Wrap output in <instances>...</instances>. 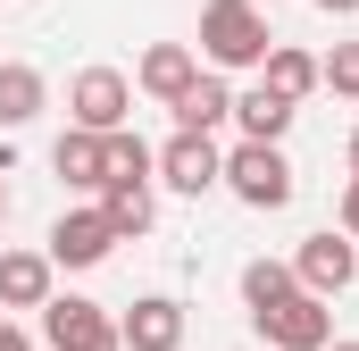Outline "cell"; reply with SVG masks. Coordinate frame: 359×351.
Listing matches in <instances>:
<instances>
[{"label": "cell", "mask_w": 359, "mask_h": 351, "mask_svg": "<svg viewBox=\"0 0 359 351\" xmlns=\"http://www.w3.org/2000/svg\"><path fill=\"white\" fill-rule=\"evenodd\" d=\"M276 34H268V8L259 0H209L201 8V59L217 67V76H234V67H268Z\"/></svg>", "instance_id": "1"}, {"label": "cell", "mask_w": 359, "mask_h": 351, "mask_svg": "<svg viewBox=\"0 0 359 351\" xmlns=\"http://www.w3.org/2000/svg\"><path fill=\"white\" fill-rule=\"evenodd\" d=\"M226 192H234L243 209H284V201H292V159H284L276 143H234V151H226Z\"/></svg>", "instance_id": "2"}, {"label": "cell", "mask_w": 359, "mask_h": 351, "mask_svg": "<svg viewBox=\"0 0 359 351\" xmlns=\"http://www.w3.org/2000/svg\"><path fill=\"white\" fill-rule=\"evenodd\" d=\"M42 343L50 351H126L117 343V318L100 301H84V293H50L42 301Z\"/></svg>", "instance_id": "3"}, {"label": "cell", "mask_w": 359, "mask_h": 351, "mask_svg": "<svg viewBox=\"0 0 359 351\" xmlns=\"http://www.w3.org/2000/svg\"><path fill=\"white\" fill-rule=\"evenodd\" d=\"M67 117H76V134H126L134 84H126L117 67H84V76L67 84Z\"/></svg>", "instance_id": "4"}, {"label": "cell", "mask_w": 359, "mask_h": 351, "mask_svg": "<svg viewBox=\"0 0 359 351\" xmlns=\"http://www.w3.org/2000/svg\"><path fill=\"white\" fill-rule=\"evenodd\" d=\"M151 176H159V184H176L184 201H201V192H217V184H226V151H217L209 134H168V143L151 151Z\"/></svg>", "instance_id": "5"}, {"label": "cell", "mask_w": 359, "mask_h": 351, "mask_svg": "<svg viewBox=\"0 0 359 351\" xmlns=\"http://www.w3.org/2000/svg\"><path fill=\"white\" fill-rule=\"evenodd\" d=\"M292 284L301 293H318V301H334L343 284H359V243L351 234H301V251H292Z\"/></svg>", "instance_id": "6"}, {"label": "cell", "mask_w": 359, "mask_h": 351, "mask_svg": "<svg viewBox=\"0 0 359 351\" xmlns=\"http://www.w3.org/2000/svg\"><path fill=\"white\" fill-rule=\"evenodd\" d=\"M251 326H259V343H268V351H326V343H334V310H326L318 293L276 301L268 318H251Z\"/></svg>", "instance_id": "7"}, {"label": "cell", "mask_w": 359, "mask_h": 351, "mask_svg": "<svg viewBox=\"0 0 359 351\" xmlns=\"http://www.w3.org/2000/svg\"><path fill=\"white\" fill-rule=\"evenodd\" d=\"M109 251H117V234H109L100 209H59L50 234H42V260H50V267H100Z\"/></svg>", "instance_id": "8"}, {"label": "cell", "mask_w": 359, "mask_h": 351, "mask_svg": "<svg viewBox=\"0 0 359 351\" xmlns=\"http://www.w3.org/2000/svg\"><path fill=\"white\" fill-rule=\"evenodd\" d=\"M117 343H126V351H184V301L142 293V301L117 318Z\"/></svg>", "instance_id": "9"}, {"label": "cell", "mask_w": 359, "mask_h": 351, "mask_svg": "<svg viewBox=\"0 0 359 351\" xmlns=\"http://www.w3.org/2000/svg\"><path fill=\"white\" fill-rule=\"evenodd\" d=\"M134 84L151 92V100H159V109H176L184 92L201 84V59H192V51H184V42H151V51H142V67H134Z\"/></svg>", "instance_id": "10"}, {"label": "cell", "mask_w": 359, "mask_h": 351, "mask_svg": "<svg viewBox=\"0 0 359 351\" xmlns=\"http://www.w3.org/2000/svg\"><path fill=\"white\" fill-rule=\"evenodd\" d=\"M50 276H59V267L42 260V251H0V318H8V310H34V318H42Z\"/></svg>", "instance_id": "11"}, {"label": "cell", "mask_w": 359, "mask_h": 351, "mask_svg": "<svg viewBox=\"0 0 359 351\" xmlns=\"http://www.w3.org/2000/svg\"><path fill=\"white\" fill-rule=\"evenodd\" d=\"M42 100H50L42 67H25V59H0V126H8V134H17V126H34V117H42Z\"/></svg>", "instance_id": "12"}, {"label": "cell", "mask_w": 359, "mask_h": 351, "mask_svg": "<svg viewBox=\"0 0 359 351\" xmlns=\"http://www.w3.org/2000/svg\"><path fill=\"white\" fill-rule=\"evenodd\" d=\"M292 100H276L268 84H251V92H234V126H243V143H284L292 134Z\"/></svg>", "instance_id": "13"}, {"label": "cell", "mask_w": 359, "mask_h": 351, "mask_svg": "<svg viewBox=\"0 0 359 351\" xmlns=\"http://www.w3.org/2000/svg\"><path fill=\"white\" fill-rule=\"evenodd\" d=\"M100 218H109V234L126 243V234H151V218H159V201H151V184H100V201H92Z\"/></svg>", "instance_id": "14"}, {"label": "cell", "mask_w": 359, "mask_h": 351, "mask_svg": "<svg viewBox=\"0 0 359 351\" xmlns=\"http://www.w3.org/2000/svg\"><path fill=\"white\" fill-rule=\"evenodd\" d=\"M234 117V92H226V76H201V84L176 100V134H217Z\"/></svg>", "instance_id": "15"}, {"label": "cell", "mask_w": 359, "mask_h": 351, "mask_svg": "<svg viewBox=\"0 0 359 351\" xmlns=\"http://www.w3.org/2000/svg\"><path fill=\"white\" fill-rule=\"evenodd\" d=\"M259 84H268L276 100H292V109H301V100L318 92V59H309V51H292V42H276L268 67H259Z\"/></svg>", "instance_id": "16"}, {"label": "cell", "mask_w": 359, "mask_h": 351, "mask_svg": "<svg viewBox=\"0 0 359 351\" xmlns=\"http://www.w3.org/2000/svg\"><path fill=\"white\" fill-rule=\"evenodd\" d=\"M50 168H59V184H76V192H100V134H76V126H67V134H59V143H50Z\"/></svg>", "instance_id": "17"}, {"label": "cell", "mask_w": 359, "mask_h": 351, "mask_svg": "<svg viewBox=\"0 0 359 351\" xmlns=\"http://www.w3.org/2000/svg\"><path fill=\"white\" fill-rule=\"evenodd\" d=\"M292 293H301V284H292V260H251L243 267V310H251V318H268L276 301H292Z\"/></svg>", "instance_id": "18"}, {"label": "cell", "mask_w": 359, "mask_h": 351, "mask_svg": "<svg viewBox=\"0 0 359 351\" xmlns=\"http://www.w3.org/2000/svg\"><path fill=\"white\" fill-rule=\"evenodd\" d=\"M100 184H151V143L142 134H100Z\"/></svg>", "instance_id": "19"}, {"label": "cell", "mask_w": 359, "mask_h": 351, "mask_svg": "<svg viewBox=\"0 0 359 351\" xmlns=\"http://www.w3.org/2000/svg\"><path fill=\"white\" fill-rule=\"evenodd\" d=\"M318 84L343 92V100H359V42H334V51L318 59Z\"/></svg>", "instance_id": "20"}, {"label": "cell", "mask_w": 359, "mask_h": 351, "mask_svg": "<svg viewBox=\"0 0 359 351\" xmlns=\"http://www.w3.org/2000/svg\"><path fill=\"white\" fill-rule=\"evenodd\" d=\"M334 234H351V243H359V176L343 184V209H334Z\"/></svg>", "instance_id": "21"}, {"label": "cell", "mask_w": 359, "mask_h": 351, "mask_svg": "<svg viewBox=\"0 0 359 351\" xmlns=\"http://www.w3.org/2000/svg\"><path fill=\"white\" fill-rule=\"evenodd\" d=\"M0 351H34V335H25L17 318H0Z\"/></svg>", "instance_id": "22"}, {"label": "cell", "mask_w": 359, "mask_h": 351, "mask_svg": "<svg viewBox=\"0 0 359 351\" xmlns=\"http://www.w3.org/2000/svg\"><path fill=\"white\" fill-rule=\"evenodd\" d=\"M309 8H326V17H359V0H309Z\"/></svg>", "instance_id": "23"}, {"label": "cell", "mask_w": 359, "mask_h": 351, "mask_svg": "<svg viewBox=\"0 0 359 351\" xmlns=\"http://www.w3.org/2000/svg\"><path fill=\"white\" fill-rule=\"evenodd\" d=\"M0 226H8V151H0Z\"/></svg>", "instance_id": "24"}, {"label": "cell", "mask_w": 359, "mask_h": 351, "mask_svg": "<svg viewBox=\"0 0 359 351\" xmlns=\"http://www.w3.org/2000/svg\"><path fill=\"white\" fill-rule=\"evenodd\" d=\"M351 176H359V134H351Z\"/></svg>", "instance_id": "25"}, {"label": "cell", "mask_w": 359, "mask_h": 351, "mask_svg": "<svg viewBox=\"0 0 359 351\" xmlns=\"http://www.w3.org/2000/svg\"><path fill=\"white\" fill-rule=\"evenodd\" d=\"M326 351H359V343H326Z\"/></svg>", "instance_id": "26"}]
</instances>
